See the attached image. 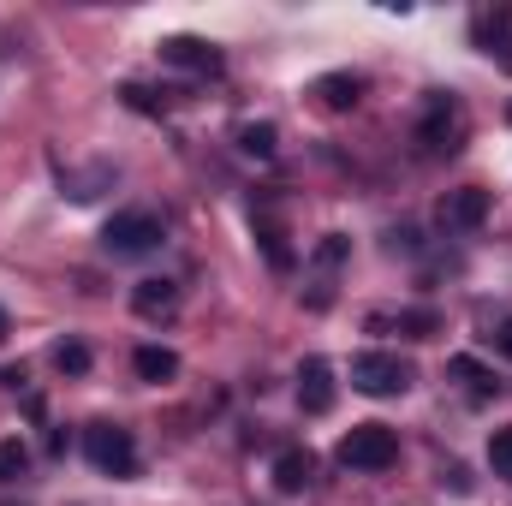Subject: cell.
<instances>
[{"label": "cell", "instance_id": "19", "mask_svg": "<svg viewBox=\"0 0 512 506\" xmlns=\"http://www.w3.org/2000/svg\"><path fill=\"white\" fill-rule=\"evenodd\" d=\"M447 370H453V376L465 381V387H471V393H489V387H495V376H489V370H483V364H477V358H453V364H447Z\"/></svg>", "mask_w": 512, "mask_h": 506}, {"label": "cell", "instance_id": "6", "mask_svg": "<svg viewBox=\"0 0 512 506\" xmlns=\"http://www.w3.org/2000/svg\"><path fill=\"white\" fill-rule=\"evenodd\" d=\"M346 256H352V245H346L340 233H328V239L310 251V292H304L310 310H328V304H334V274H340Z\"/></svg>", "mask_w": 512, "mask_h": 506}, {"label": "cell", "instance_id": "17", "mask_svg": "<svg viewBox=\"0 0 512 506\" xmlns=\"http://www.w3.org/2000/svg\"><path fill=\"white\" fill-rule=\"evenodd\" d=\"M256 239H262V251H268V262H274V268H292V251H286V233H280L274 221H262V227H256Z\"/></svg>", "mask_w": 512, "mask_h": 506}, {"label": "cell", "instance_id": "20", "mask_svg": "<svg viewBox=\"0 0 512 506\" xmlns=\"http://www.w3.org/2000/svg\"><path fill=\"white\" fill-rule=\"evenodd\" d=\"M489 465H495V477H507L512 483V423L507 429H495V441H489Z\"/></svg>", "mask_w": 512, "mask_h": 506}, {"label": "cell", "instance_id": "13", "mask_svg": "<svg viewBox=\"0 0 512 506\" xmlns=\"http://www.w3.org/2000/svg\"><path fill=\"white\" fill-rule=\"evenodd\" d=\"M387 322H393V328H405L411 340H423V334H435V328H441V322H435V310H399V316H370V328H387Z\"/></svg>", "mask_w": 512, "mask_h": 506}, {"label": "cell", "instance_id": "2", "mask_svg": "<svg viewBox=\"0 0 512 506\" xmlns=\"http://www.w3.org/2000/svg\"><path fill=\"white\" fill-rule=\"evenodd\" d=\"M346 471H387L393 459H399V435L387 429V423H358L346 441H340V453H334Z\"/></svg>", "mask_w": 512, "mask_h": 506}, {"label": "cell", "instance_id": "7", "mask_svg": "<svg viewBox=\"0 0 512 506\" xmlns=\"http://www.w3.org/2000/svg\"><path fill=\"white\" fill-rule=\"evenodd\" d=\"M435 221H441L447 233H477V227L489 221V191H477V185L447 191V197H441V209H435Z\"/></svg>", "mask_w": 512, "mask_h": 506}, {"label": "cell", "instance_id": "16", "mask_svg": "<svg viewBox=\"0 0 512 506\" xmlns=\"http://www.w3.org/2000/svg\"><path fill=\"white\" fill-rule=\"evenodd\" d=\"M54 370H60V376H84V370H90V346H78V340L54 346Z\"/></svg>", "mask_w": 512, "mask_h": 506}, {"label": "cell", "instance_id": "4", "mask_svg": "<svg viewBox=\"0 0 512 506\" xmlns=\"http://www.w3.org/2000/svg\"><path fill=\"white\" fill-rule=\"evenodd\" d=\"M84 453H90V465L102 477H131L137 471V441H131V429H120V423H90L84 429Z\"/></svg>", "mask_w": 512, "mask_h": 506}, {"label": "cell", "instance_id": "1", "mask_svg": "<svg viewBox=\"0 0 512 506\" xmlns=\"http://www.w3.org/2000/svg\"><path fill=\"white\" fill-rule=\"evenodd\" d=\"M417 143H423V155H453L459 143H465V108H459V96H429L423 102V120H417Z\"/></svg>", "mask_w": 512, "mask_h": 506}, {"label": "cell", "instance_id": "18", "mask_svg": "<svg viewBox=\"0 0 512 506\" xmlns=\"http://www.w3.org/2000/svg\"><path fill=\"white\" fill-rule=\"evenodd\" d=\"M239 149L256 155V161H268L274 155V126H239Z\"/></svg>", "mask_w": 512, "mask_h": 506}, {"label": "cell", "instance_id": "14", "mask_svg": "<svg viewBox=\"0 0 512 506\" xmlns=\"http://www.w3.org/2000/svg\"><path fill=\"white\" fill-rule=\"evenodd\" d=\"M358 90H364V84H358V78H346V72H334V78H322V84H316V96H322L328 108H352V102H358Z\"/></svg>", "mask_w": 512, "mask_h": 506}, {"label": "cell", "instance_id": "15", "mask_svg": "<svg viewBox=\"0 0 512 506\" xmlns=\"http://www.w3.org/2000/svg\"><path fill=\"white\" fill-rule=\"evenodd\" d=\"M24 471H30V447H24L18 435H12V441H0V483H18Z\"/></svg>", "mask_w": 512, "mask_h": 506}, {"label": "cell", "instance_id": "12", "mask_svg": "<svg viewBox=\"0 0 512 506\" xmlns=\"http://www.w3.org/2000/svg\"><path fill=\"white\" fill-rule=\"evenodd\" d=\"M310 471H316V465H310V453H298V447H292V453H280V459H274V489H280V495H298V489L310 483Z\"/></svg>", "mask_w": 512, "mask_h": 506}, {"label": "cell", "instance_id": "3", "mask_svg": "<svg viewBox=\"0 0 512 506\" xmlns=\"http://www.w3.org/2000/svg\"><path fill=\"white\" fill-rule=\"evenodd\" d=\"M161 239H167V227H161V215H149V209H120V215L102 227V245L114 256H149Z\"/></svg>", "mask_w": 512, "mask_h": 506}, {"label": "cell", "instance_id": "8", "mask_svg": "<svg viewBox=\"0 0 512 506\" xmlns=\"http://www.w3.org/2000/svg\"><path fill=\"white\" fill-rule=\"evenodd\" d=\"M298 405H304V417H328L334 411V370H328V358H304V370H298Z\"/></svg>", "mask_w": 512, "mask_h": 506}, {"label": "cell", "instance_id": "21", "mask_svg": "<svg viewBox=\"0 0 512 506\" xmlns=\"http://www.w3.org/2000/svg\"><path fill=\"white\" fill-rule=\"evenodd\" d=\"M495 352H501V358H512V316L495 328Z\"/></svg>", "mask_w": 512, "mask_h": 506}, {"label": "cell", "instance_id": "10", "mask_svg": "<svg viewBox=\"0 0 512 506\" xmlns=\"http://www.w3.org/2000/svg\"><path fill=\"white\" fill-rule=\"evenodd\" d=\"M131 304H137V316H173V304H179V286L173 280H137V292H131Z\"/></svg>", "mask_w": 512, "mask_h": 506}, {"label": "cell", "instance_id": "5", "mask_svg": "<svg viewBox=\"0 0 512 506\" xmlns=\"http://www.w3.org/2000/svg\"><path fill=\"white\" fill-rule=\"evenodd\" d=\"M352 387L370 393V399H393V393L411 387V364L399 352H358L352 358Z\"/></svg>", "mask_w": 512, "mask_h": 506}, {"label": "cell", "instance_id": "22", "mask_svg": "<svg viewBox=\"0 0 512 506\" xmlns=\"http://www.w3.org/2000/svg\"><path fill=\"white\" fill-rule=\"evenodd\" d=\"M0 340H6V310H0Z\"/></svg>", "mask_w": 512, "mask_h": 506}, {"label": "cell", "instance_id": "9", "mask_svg": "<svg viewBox=\"0 0 512 506\" xmlns=\"http://www.w3.org/2000/svg\"><path fill=\"white\" fill-rule=\"evenodd\" d=\"M161 60L167 66H185V72H221V54L209 42H197V36H167L161 42Z\"/></svg>", "mask_w": 512, "mask_h": 506}, {"label": "cell", "instance_id": "11", "mask_svg": "<svg viewBox=\"0 0 512 506\" xmlns=\"http://www.w3.org/2000/svg\"><path fill=\"white\" fill-rule=\"evenodd\" d=\"M131 370L143 381H173L179 376V352H167V346H137V352H131Z\"/></svg>", "mask_w": 512, "mask_h": 506}]
</instances>
